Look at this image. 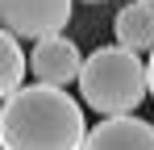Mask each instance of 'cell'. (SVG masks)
I'll use <instances>...</instances> for the list:
<instances>
[{"instance_id":"obj_1","label":"cell","mask_w":154,"mask_h":150,"mask_svg":"<svg viewBox=\"0 0 154 150\" xmlns=\"http://www.w3.org/2000/svg\"><path fill=\"white\" fill-rule=\"evenodd\" d=\"M88 125L75 96L25 83L0 104V150H83Z\"/></svg>"},{"instance_id":"obj_2","label":"cell","mask_w":154,"mask_h":150,"mask_svg":"<svg viewBox=\"0 0 154 150\" xmlns=\"http://www.w3.org/2000/svg\"><path fill=\"white\" fill-rule=\"evenodd\" d=\"M79 96L100 117H133V108L150 96L146 63L125 46H100L79 67Z\"/></svg>"},{"instance_id":"obj_3","label":"cell","mask_w":154,"mask_h":150,"mask_svg":"<svg viewBox=\"0 0 154 150\" xmlns=\"http://www.w3.org/2000/svg\"><path fill=\"white\" fill-rule=\"evenodd\" d=\"M75 0H0V29H8L17 42H42L67 29Z\"/></svg>"},{"instance_id":"obj_4","label":"cell","mask_w":154,"mask_h":150,"mask_svg":"<svg viewBox=\"0 0 154 150\" xmlns=\"http://www.w3.org/2000/svg\"><path fill=\"white\" fill-rule=\"evenodd\" d=\"M79 67H83V54L63 33L58 38H42V42H33V50H29V71L46 88H67L71 79H79Z\"/></svg>"},{"instance_id":"obj_5","label":"cell","mask_w":154,"mask_h":150,"mask_svg":"<svg viewBox=\"0 0 154 150\" xmlns=\"http://www.w3.org/2000/svg\"><path fill=\"white\" fill-rule=\"evenodd\" d=\"M83 150H154V125L142 117H104L88 129Z\"/></svg>"},{"instance_id":"obj_6","label":"cell","mask_w":154,"mask_h":150,"mask_svg":"<svg viewBox=\"0 0 154 150\" xmlns=\"http://www.w3.org/2000/svg\"><path fill=\"white\" fill-rule=\"evenodd\" d=\"M112 33H117V46L133 50V54H150L154 50V8L129 0L112 17Z\"/></svg>"},{"instance_id":"obj_7","label":"cell","mask_w":154,"mask_h":150,"mask_svg":"<svg viewBox=\"0 0 154 150\" xmlns=\"http://www.w3.org/2000/svg\"><path fill=\"white\" fill-rule=\"evenodd\" d=\"M25 50H21V42L8 33V29H0V104L13 96L17 88H25Z\"/></svg>"},{"instance_id":"obj_8","label":"cell","mask_w":154,"mask_h":150,"mask_svg":"<svg viewBox=\"0 0 154 150\" xmlns=\"http://www.w3.org/2000/svg\"><path fill=\"white\" fill-rule=\"evenodd\" d=\"M146 83H150V100H154V50H150V58H146Z\"/></svg>"},{"instance_id":"obj_9","label":"cell","mask_w":154,"mask_h":150,"mask_svg":"<svg viewBox=\"0 0 154 150\" xmlns=\"http://www.w3.org/2000/svg\"><path fill=\"white\" fill-rule=\"evenodd\" d=\"M83 4H108V0H83Z\"/></svg>"},{"instance_id":"obj_10","label":"cell","mask_w":154,"mask_h":150,"mask_svg":"<svg viewBox=\"0 0 154 150\" xmlns=\"http://www.w3.org/2000/svg\"><path fill=\"white\" fill-rule=\"evenodd\" d=\"M133 4H150V8H154V0H133Z\"/></svg>"}]
</instances>
